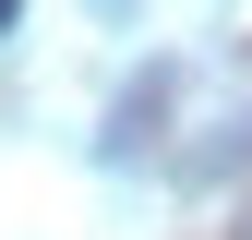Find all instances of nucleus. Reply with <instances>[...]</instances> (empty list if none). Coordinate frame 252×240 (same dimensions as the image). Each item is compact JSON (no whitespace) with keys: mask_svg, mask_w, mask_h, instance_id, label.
<instances>
[{"mask_svg":"<svg viewBox=\"0 0 252 240\" xmlns=\"http://www.w3.org/2000/svg\"><path fill=\"white\" fill-rule=\"evenodd\" d=\"M12 24H24V0H0V36H12Z\"/></svg>","mask_w":252,"mask_h":240,"instance_id":"nucleus-1","label":"nucleus"}]
</instances>
